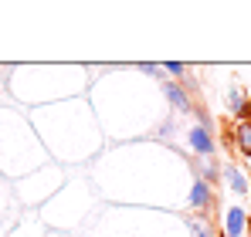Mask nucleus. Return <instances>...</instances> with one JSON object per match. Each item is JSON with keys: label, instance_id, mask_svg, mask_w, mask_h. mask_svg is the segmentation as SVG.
Listing matches in <instances>:
<instances>
[{"label": "nucleus", "instance_id": "nucleus-7", "mask_svg": "<svg viewBox=\"0 0 251 237\" xmlns=\"http://www.w3.org/2000/svg\"><path fill=\"white\" fill-rule=\"evenodd\" d=\"M187 224H190V231H194V237H214V227H210V217H204V213L190 217Z\"/></svg>", "mask_w": 251, "mask_h": 237}, {"label": "nucleus", "instance_id": "nucleus-6", "mask_svg": "<svg viewBox=\"0 0 251 237\" xmlns=\"http://www.w3.org/2000/svg\"><path fill=\"white\" fill-rule=\"evenodd\" d=\"M221 173H224V183H227V190H231V193H248V180H245L234 166H224Z\"/></svg>", "mask_w": 251, "mask_h": 237}, {"label": "nucleus", "instance_id": "nucleus-8", "mask_svg": "<svg viewBox=\"0 0 251 237\" xmlns=\"http://www.w3.org/2000/svg\"><path fill=\"white\" fill-rule=\"evenodd\" d=\"M163 71L173 75V78H180V85H194V78H187V65H180V61H167Z\"/></svg>", "mask_w": 251, "mask_h": 237}, {"label": "nucleus", "instance_id": "nucleus-10", "mask_svg": "<svg viewBox=\"0 0 251 237\" xmlns=\"http://www.w3.org/2000/svg\"><path fill=\"white\" fill-rule=\"evenodd\" d=\"M139 68H143L146 75H153V78H160V75H163V68H160V65H139Z\"/></svg>", "mask_w": 251, "mask_h": 237}, {"label": "nucleus", "instance_id": "nucleus-3", "mask_svg": "<svg viewBox=\"0 0 251 237\" xmlns=\"http://www.w3.org/2000/svg\"><path fill=\"white\" fill-rule=\"evenodd\" d=\"M210 203H214V193H210V183L204 180V176H197V180H194V187H190V207H194V210H201V213L207 217Z\"/></svg>", "mask_w": 251, "mask_h": 237}, {"label": "nucleus", "instance_id": "nucleus-5", "mask_svg": "<svg viewBox=\"0 0 251 237\" xmlns=\"http://www.w3.org/2000/svg\"><path fill=\"white\" fill-rule=\"evenodd\" d=\"M231 142L241 149V156L251 159V118L248 122H234V129H231Z\"/></svg>", "mask_w": 251, "mask_h": 237}, {"label": "nucleus", "instance_id": "nucleus-11", "mask_svg": "<svg viewBox=\"0 0 251 237\" xmlns=\"http://www.w3.org/2000/svg\"><path fill=\"white\" fill-rule=\"evenodd\" d=\"M248 193H251V180H248Z\"/></svg>", "mask_w": 251, "mask_h": 237}, {"label": "nucleus", "instance_id": "nucleus-1", "mask_svg": "<svg viewBox=\"0 0 251 237\" xmlns=\"http://www.w3.org/2000/svg\"><path fill=\"white\" fill-rule=\"evenodd\" d=\"M187 139H190V149H194L197 156H204V159L214 156V136H210V129L204 122H197V125L187 132Z\"/></svg>", "mask_w": 251, "mask_h": 237}, {"label": "nucleus", "instance_id": "nucleus-2", "mask_svg": "<svg viewBox=\"0 0 251 237\" xmlns=\"http://www.w3.org/2000/svg\"><path fill=\"white\" fill-rule=\"evenodd\" d=\"M163 92H167L170 105H173L180 116H190V112H197V109H194V98H190V92H187L180 81H167V85H163Z\"/></svg>", "mask_w": 251, "mask_h": 237}, {"label": "nucleus", "instance_id": "nucleus-4", "mask_svg": "<svg viewBox=\"0 0 251 237\" xmlns=\"http://www.w3.org/2000/svg\"><path fill=\"white\" fill-rule=\"evenodd\" d=\"M248 231V220H245V210L241 207H231L224 213V237H241Z\"/></svg>", "mask_w": 251, "mask_h": 237}, {"label": "nucleus", "instance_id": "nucleus-9", "mask_svg": "<svg viewBox=\"0 0 251 237\" xmlns=\"http://www.w3.org/2000/svg\"><path fill=\"white\" fill-rule=\"evenodd\" d=\"M204 176H207V183H210V180H217V163H214V159L204 163Z\"/></svg>", "mask_w": 251, "mask_h": 237}]
</instances>
